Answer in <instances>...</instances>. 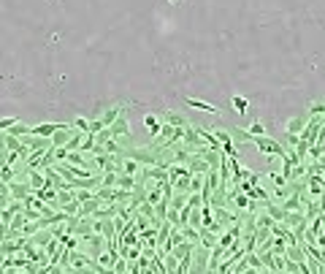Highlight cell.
<instances>
[{
    "label": "cell",
    "instance_id": "cell-37",
    "mask_svg": "<svg viewBox=\"0 0 325 274\" xmlns=\"http://www.w3.org/2000/svg\"><path fill=\"white\" fill-rule=\"evenodd\" d=\"M6 136H8L6 130H0V147H6Z\"/></svg>",
    "mask_w": 325,
    "mask_h": 274
},
{
    "label": "cell",
    "instance_id": "cell-1",
    "mask_svg": "<svg viewBox=\"0 0 325 274\" xmlns=\"http://www.w3.org/2000/svg\"><path fill=\"white\" fill-rule=\"evenodd\" d=\"M109 130H111V139H117L119 144H122V149L133 147V133H130V122H128V114H125V111H122V114L111 122Z\"/></svg>",
    "mask_w": 325,
    "mask_h": 274
},
{
    "label": "cell",
    "instance_id": "cell-22",
    "mask_svg": "<svg viewBox=\"0 0 325 274\" xmlns=\"http://www.w3.org/2000/svg\"><path fill=\"white\" fill-rule=\"evenodd\" d=\"M307 114L309 117H322L325 114V101H312L309 109H307Z\"/></svg>",
    "mask_w": 325,
    "mask_h": 274
},
{
    "label": "cell",
    "instance_id": "cell-15",
    "mask_svg": "<svg viewBox=\"0 0 325 274\" xmlns=\"http://www.w3.org/2000/svg\"><path fill=\"white\" fill-rule=\"evenodd\" d=\"M114 261H117V252H114V250H109V247L98 255V263H100V266L106 269V271H111V269H114Z\"/></svg>",
    "mask_w": 325,
    "mask_h": 274
},
{
    "label": "cell",
    "instance_id": "cell-32",
    "mask_svg": "<svg viewBox=\"0 0 325 274\" xmlns=\"http://www.w3.org/2000/svg\"><path fill=\"white\" fill-rule=\"evenodd\" d=\"M103 128H106V125H103V122H100V117H95V120H90V133H100V130Z\"/></svg>",
    "mask_w": 325,
    "mask_h": 274
},
{
    "label": "cell",
    "instance_id": "cell-8",
    "mask_svg": "<svg viewBox=\"0 0 325 274\" xmlns=\"http://www.w3.org/2000/svg\"><path fill=\"white\" fill-rule=\"evenodd\" d=\"M95 198L100 204H117V187H106V185L95 187Z\"/></svg>",
    "mask_w": 325,
    "mask_h": 274
},
{
    "label": "cell",
    "instance_id": "cell-24",
    "mask_svg": "<svg viewBox=\"0 0 325 274\" xmlns=\"http://www.w3.org/2000/svg\"><path fill=\"white\" fill-rule=\"evenodd\" d=\"M160 122H162V120H160V117H155V114H147V117H144V125L149 128V133H152V136H155V133H157Z\"/></svg>",
    "mask_w": 325,
    "mask_h": 274
},
{
    "label": "cell",
    "instance_id": "cell-7",
    "mask_svg": "<svg viewBox=\"0 0 325 274\" xmlns=\"http://www.w3.org/2000/svg\"><path fill=\"white\" fill-rule=\"evenodd\" d=\"M307 122H309V114H295L288 120V125H285V133H298L301 136V130L307 128Z\"/></svg>",
    "mask_w": 325,
    "mask_h": 274
},
{
    "label": "cell",
    "instance_id": "cell-30",
    "mask_svg": "<svg viewBox=\"0 0 325 274\" xmlns=\"http://www.w3.org/2000/svg\"><path fill=\"white\" fill-rule=\"evenodd\" d=\"M0 177H3L6 182H11V179H14V166H11V163H6L3 168H0Z\"/></svg>",
    "mask_w": 325,
    "mask_h": 274
},
{
    "label": "cell",
    "instance_id": "cell-17",
    "mask_svg": "<svg viewBox=\"0 0 325 274\" xmlns=\"http://www.w3.org/2000/svg\"><path fill=\"white\" fill-rule=\"evenodd\" d=\"M187 168H190L193 174H206V171H209V163H206L200 155H193V160L187 163Z\"/></svg>",
    "mask_w": 325,
    "mask_h": 274
},
{
    "label": "cell",
    "instance_id": "cell-11",
    "mask_svg": "<svg viewBox=\"0 0 325 274\" xmlns=\"http://www.w3.org/2000/svg\"><path fill=\"white\" fill-rule=\"evenodd\" d=\"M185 106L190 109H198V111H206V114H217V106H212V103H206V101H198V98H185Z\"/></svg>",
    "mask_w": 325,
    "mask_h": 274
},
{
    "label": "cell",
    "instance_id": "cell-14",
    "mask_svg": "<svg viewBox=\"0 0 325 274\" xmlns=\"http://www.w3.org/2000/svg\"><path fill=\"white\" fill-rule=\"evenodd\" d=\"M98 206H100V201L92 195V198H87V201H82V204H79V214H82V217H95Z\"/></svg>",
    "mask_w": 325,
    "mask_h": 274
},
{
    "label": "cell",
    "instance_id": "cell-10",
    "mask_svg": "<svg viewBox=\"0 0 325 274\" xmlns=\"http://www.w3.org/2000/svg\"><path fill=\"white\" fill-rule=\"evenodd\" d=\"M52 239H54V231H52V228H38V231L33 233L30 242L35 244V247H44V250H46V244H49Z\"/></svg>",
    "mask_w": 325,
    "mask_h": 274
},
{
    "label": "cell",
    "instance_id": "cell-19",
    "mask_svg": "<svg viewBox=\"0 0 325 274\" xmlns=\"http://www.w3.org/2000/svg\"><path fill=\"white\" fill-rule=\"evenodd\" d=\"M217 236H219V233L209 231V228H200V239H198V244H204V247H209V250H212L214 244H217Z\"/></svg>",
    "mask_w": 325,
    "mask_h": 274
},
{
    "label": "cell",
    "instance_id": "cell-28",
    "mask_svg": "<svg viewBox=\"0 0 325 274\" xmlns=\"http://www.w3.org/2000/svg\"><path fill=\"white\" fill-rule=\"evenodd\" d=\"M233 106H236V111H238V114H244L250 103H247V98H241V95H233Z\"/></svg>",
    "mask_w": 325,
    "mask_h": 274
},
{
    "label": "cell",
    "instance_id": "cell-6",
    "mask_svg": "<svg viewBox=\"0 0 325 274\" xmlns=\"http://www.w3.org/2000/svg\"><path fill=\"white\" fill-rule=\"evenodd\" d=\"M30 193L33 190H30V185H27V182H16V179H14V182H8V195L16 198V201H25Z\"/></svg>",
    "mask_w": 325,
    "mask_h": 274
},
{
    "label": "cell",
    "instance_id": "cell-25",
    "mask_svg": "<svg viewBox=\"0 0 325 274\" xmlns=\"http://www.w3.org/2000/svg\"><path fill=\"white\" fill-rule=\"evenodd\" d=\"M269 179H271V185H274V187H288V177H285L282 171H279V174L271 171V174H269Z\"/></svg>",
    "mask_w": 325,
    "mask_h": 274
},
{
    "label": "cell",
    "instance_id": "cell-20",
    "mask_svg": "<svg viewBox=\"0 0 325 274\" xmlns=\"http://www.w3.org/2000/svg\"><path fill=\"white\" fill-rule=\"evenodd\" d=\"M179 231H181V236H185L187 242H193V244L200 239V228H195V225H190V223H185V225H181Z\"/></svg>",
    "mask_w": 325,
    "mask_h": 274
},
{
    "label": "cell",
    "instance_id": "cell-4",
    "mask_svg": "<svg viewBox=\"0 0 325 274\" xmlns=\"http://www.w3.org/2000/svg\"><path fill=\"white\" fill-rule=\"evenodd\" d=\"M160 120L168 122V125H174V128H190V120L185 114H179V111H174V109H162Z\"/></svg>",
    "mask_w": 325,
    "mask_h": 274
},
{
    "label": "cell",
    "instance_id": "cell-27",
    "mask_svg": "<svg viewBox=\"0 0 325 274\" xmlns=\"http://www.w3.org/2000/svg\"><path fill=\"white\" fill-rule=\"evenodd\" d=\"M60 209H63V212H68V214H79V198H71L68 204H63V206H60Z\"/></svg>",
    "mask_w": 325,
    "mask_h": 274
},
{
    "label": "cell",
    "instance_id": "cell-23",
    "mask_svg": "<svg viewBox=\"0 0 325 274\" xmlns=\"http://www.w3.org/2000/svg\"><path fill=\"white\" fill-rule=\"evenodd\" d=\"M212 133L217 136V141H219V144H228V141H233V136H231V128H212Z\"/></svg>",
    "mask_w": 325,
    "mask_h": 274
},
{
    "label": "cell",
    "instance_id": "cell-35",
    "mask_svg": "<svg viewBox=\"0 0 325 274\" xmlns=\"http://www.w3.org/2000/svg\"><path fill=\"white\" fill-rule=\"evenodd\" d=\"M8 163V149L6 147H0V168H3Z\"/></svg>",
    "mask_w": 325,
    "mask_h": 274
},
{
    "label": "cell",
    "instance_id": "cell-38",
    "mask_svg": "<svg viewBox=\"0 0 325 274\" xmlns=\"http://www.w3.org/2000/svg\"><path fill=\"white\" fill-rule=\"evenodd\" d=\"M317 163H320V168L325 171V155H320V158H317Z\"/></svg>",
    "mask_w": 325,
    "mask_h": 274
},
{
    "label": "cell",
    "instance_id": "cell-33",
    "mask_svg": "<svg viewBox=\"0 0 325 274\" xmlns=\"http://www.w3.org/2000/svg\"><path fill=\"white\" fill-rule=\"evenodd\" d=\"M16 122V117H0V130H8Z\"/></svg>",
    "mask_w": 325,
    "mask_h": 274
},
{
    "label": "cell",
    "instance_id": "cell-36",
    "mask_svg": "<svg viewBox=\"0 0 325 274\" xmlns=\"http://www.w3.org/2000/svg\"><path fill=\"white\" fill-rule=\"evenodd\" d=\"M317 141H320V144H325V122H322V128L317 130Z\"/></svg>",
    "mask_w": 325,
    "mask_h": 274
},
{
    "label": "cell",
    "instance_id": "cell-13",
    "mask_svg": "<svg viewBox=\"0 0 325 274\" xmlns=\"http://www.w3.org/2000/svg\"><path fill=\"white\" fill-rule=\"evenodd\" d=\"M244 263H247V269H250V271H266V266H263V261H260V255H257L255 250H250V252H244Z\"/></svg>",
    "mask_w": 325,
    "mask_h": 274
},
{
    "label": "cell",
    "instance_id": "cell-26",
    "mask_svg": "<svg viewBox=\"0 0 325 274\" xmlns=\"http://www.w3.org/2000/svg\"><path fill=\"white\" fill-rule=\"evenodd\" d=\"M247 130H250V133H252V136H263V133H269V130H266V125H263V122H260V120H255V122H252V125H250V128H247Z\"/></svg>",
    "mask_w": 325,
    "mask_h": 274
},
{
    "label": "cell",
    "instance_id": "cell-12",
    "mask_svg": "<svg viewBox=\"0 0 325 274\" xmlns=\"http://www.w3.org/2000/svg\"><path fill=\"white\" fill-rule=\"evenodd\" d=\"M27 185H30V190H41V187H46V174L41 171V168H35V171H30V177H27Z\"/></svg>",
    "mask_w": 325,
    "mask_h": 274
},
{
    "label": "cell",
    "instance_id": "cell-31",
    "mask_svg": "<svg viewBox=\"0 0 325 274\" xmlns=\"http://www.w3.org/2000/svg\"><path fill=\"white\" fill-rule=\"evenodd\" d=\"M176 266H179V261L174 258V252H168L166 255V271H176Z\"/></svg>",
    "mask_w": 325,
    "mask_h": 274
},
{
    "label": "cell",
    "instance_id": "cell-5",
    "mask_svg": "<svg viewBox=\"0 0 325 274\" xmlns=\"http://www.w3.org/2000/svg\"><path fill=\"white\" fill-rule=\"evenodd\" d=\"M125 109H128V103H114V106L103 109V111H100V122H103V125L109 128L111 122L117 120V117H119V114H122V111H125Z\"/></svg>",
    "mask_w": 325,
    "mask_h": 274
},
{
    "label": "cell",
    "instance_id": "cell-2",
    "mask_svg": "<svg viewBox=\"0 0 325 274\" xmlns=\"http://www.w3.org/2000/svg\"><path fill=\"white\" fill-rule=\"evenodd\" d=\"M252 144L260 149V155H269V158H282L288 149H285L276 139H271L269 133H263V136H252Z\"/></svg>",
    "mask_w": 325,
    "mask_h": 274
},
{
    "label": "cell",
    "instance_id": "cell-3",
    "mask_svg": "<svg viewBox=\"0 0 325 274\" xmlns=\"http://www.w3.org/2000/svg\"><path fill=\"white\" fill-rule=\"evenodd\" d=\"M209 247H204V244H193V266H190V271H206L209 269Z\"/></svg>",
    "mask_w": 325,
    "mask_h": 274
},
{
    "label": "cell",
    "instance_id": "cell-16",
    "mask_svg": "<svg viewBox=\"0 0 325 274\" xmlns=\"http://www.w3.org/2000/svg\"><path fill=\"white\" fill-rule=\"evenodd\" d=\"M231 136L236 144H252V133L247 128H231Z\"/></svg>",
    "mask_w": 325,
    "mask_h": 274
},
{
    "label": "cell",
    "instance_id": "cell-29",
    "mask_svg": "<svg viewBox=\"0 0 325 274\" xmlns=\"http://www.w3.org/2000/svg\"><path fill=\"white\" fill-rule=\"evenodd\" d=\"M71 125H73L76 130H90V120H87V117H76Z\"/></svg>",
    "mask_w": 325,
    "mask_h": 274
},
{
    "label": "cell",
    "instance_id": "cell-21",
    "mask_svg": "<svg viewBox=\"0 0 325 274\" xmlns=\"http://www.w3.org/2000/svg\"><path fill=\"white\" fill-rule=\"evenodd\" d=\"M6 133H11V136H16V139H22V136H27V133H33V128H30V125H25V122H19V120H16L14 125L8 128V130H6Z\"/></svg>",
    "mask_w": 325,
    "mask_h": 274
},
{
    "label": "cell",
    "instance_id": "cell-9",
    "mask_svg": "<svg viewBox=\"0 0 325 274\" xmlns=\"http://www.w3.org/2000/svg\"><path fill=\"white\" fill-rule=\"evenodd\" d=\"M63 125H65V122H41V125L33 128V133H35V136H44V139H52L54 130H60Z\"/></svg>",
    "mask_w": 325,
    "mask_h": 274
},
{
    "label": "cell",
    "instance_id": "cell-18",
    "mask_svg": "<svg viewBox=\"0 0 325 274\" xmlns=\"http://www.w3.org/2000/svg\"><path fill=\"white\" fill-rule=\"evenodd\" d=\"M138 185V179L133 174H125V171H117V187H128V190H133V187Z\"/></svg>",
    "mask_w": 325,
    "mask_h": 274
},
{
    "label": "cell",
    "instance_id": "cell-34",
    "mask_svg": "<svg viewBox=\"0 0 325 274\" xmlns=\"http://www.w3.org/2000/svg\"><path fill=\"white\" fill-rule=\"evenodd\" d=\"M285 136H288V144H290V147H298V141H301L298 133H285Z\"/></svg>",
    "mask_w": 325,
    "mask_h": 274
}]
</instances>
